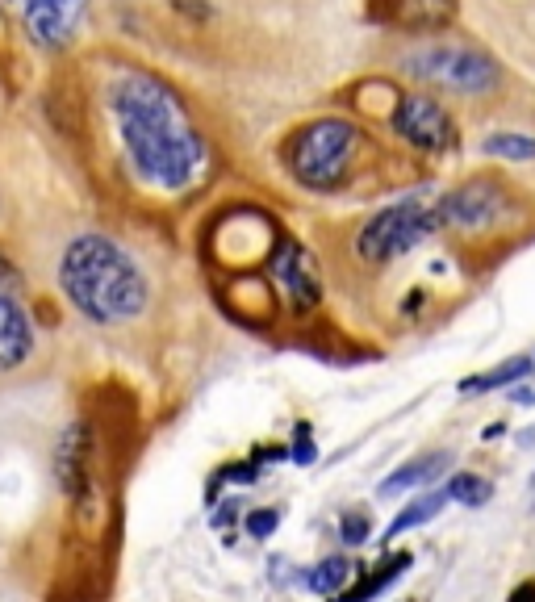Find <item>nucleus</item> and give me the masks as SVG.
I'll list each match as a JSON object with an SVG mask.
<instances>
[{
    "mask_svg": "<svg viewBox=\"0 0 535 602\" xmlns=\"http://www.w3.org/2000/svg\"><path fill=\"white\" fill-rule=\"evenodd\" d=\"M510 602H535V582H527V586H519L515 594H510Z\"/></svg>",
    "mask_w": 535,
    "mask_h": 602,
    "instance_id": "b1692460",
    "label": "nucleus"
},
{
    "mask_svg": "<svg viewBox=\"0 0 535 602\" xmlns=\"http://www.w3.org/2000/svg\"><path fill=\"white\" fill-rule=\"evenodd\" d=\"M406 565H410V557L402 552V557H393L389 565H381V569L372 573V577H364V582H360L356 590H347V594H343V602H372V598H377V594H381V590H385V586H389L393 577H398Z\"/></svg>",
    "mask_w": 535,
    "mask_h": 602,
    "instance_id": "a211bd4d",
    "label": "nucleus"
},
{
    "mask_svg": "<svg viewBox=\"0 0 535 602\" xmlns=\"http://www.w3.org/2000/svg\"><path fill=\"white\" fill-rule=\"evenodd\" d=\"M402 72L452 97H485L502 84L498 63L469 42H423L402 59Z\"/></svg>",
    "mask_w": 535,
    "mask_h": 602,
    "instance_id": "20e7f679",
    "label": "nucleus"
},
{
    "mask_svg": "<svg viewBox=\"0 0 535 602\" xmlns=\"http://www.w3.org/2000/svg\"><path fill=\"white\" fill-rule=\"evenodd\" d=\"M481 151L494 155V159H515V164H519V159H535V138L506 130V134H490V138H485Z\"/></svg>",
    "mask_w": 535,
    "mask_h": 602,
    "instance_id": "f3484780",
    "label": "nucleus"
},
{
    "mask_svg": "<svg viewBox=\"0 0 535 602\" xmlns=\"http://www.w3.org/2000/svg\"><path fill=\"white\" fill-rule=\"evenodd\" d=\"M272 281L281 285V293L293 301V310H314L322 301V276L318 264L306 247L297 243H281L272 256Z\"/></svg>",
    "mask_w": 535,
    "mask_h": 602,
    "instance_id": "9d476101",
    "label": "nucleus"
},
{
    "mask_svg": "<svg viewBox=\"0 0 535 602\" xmlns=\"http://www.w3.org/2000/svg\"><path fill=\"white\" fill-rule=\"evenodd\" d=\"M84 465H88V435H84V427H72L59 444V481L72 498H84V485H88Z\"/></svg>",
    "mask_w": 535,
    "mask_h": 602,
    "instance_id": "f8f14e48",
    "label": "nucleus"
},
{
    "mask_svg": "<svg viewBox=\"0 0 535 602\" xmlns=\"http://www.w3.org/2000/svg\"><path fill=\"white\" fill-rule=\"evenodd\" d=\"M393 134H402L414 151H452L456 147V122L448 118V109L435 97H402L398 109H393Z\"/></svg>",
    "mask_w": 535,
    "mask_h": 602,
    "instance_id": "0eeeda50",
    "label": "nucleus"
},
{
    "mask_svg": "<svg viewBox=\"0 0 535 602\" xmlns=\"http://www.w3.org/2000/svg\"><path fill=\"white\" fill-rule=\"evenodd\" d=\"M59 285L67 301L88 322H101V327L138 318L151 297L143 268L105 235H80L67 243L59 260Z\"/></svg>",
    "mask_w": 535,
    "mask_h": 602,
    "instance_id": "f03ea898",
    "label": "nucleus"
},
{
    "mask_svg": "<svg viewBox=\"0 0 535 602\" xmlns=\"http://www.w3.org/2000/svg\"><path fill=\"white\" fill-rule=\"evenodd\" d=\"M347 577H352V565H347L343 557H331V561H322L314 573H306V586L314 594H335L347 586Z\"/></svg>",
    "mask_w": 535,
    "mask_h": 602,
    "instance_id": "6ab92c4d",
    "label": "nucleus"
},
{
    "mask_svg": "<svg viewBox=\"0 0 535 602\" xmlns=\"http://www.w3.org/2000/svg\"><path fill=\"white\" fill-rule=\"evenodd\" d=\"M314 439H310V427H297L293 431V460L297 465H314Z\"/></svg>",
    "mask_w": 535,
    "mask_h": 602,
    "instance_id": "4be33fe9",
    "label": "nucleus"
},
{
    "mask_svg": "<svg viewBox=\"0 0 535 602\" xmlns=\"http://www.w3.org/2000/svg\"><path fill=\"white\" fill-rule=\"evenodd\" d=\"M523 377H531V356H510V360H502L494 373H481V377H469L460 389L464 393H490V389H502V385H515V381H523Z\"/></svg>",
    "mask_w": 535,
    "mask_h": 602,
    "instance_id": "4468645a",
    "label": "nucleus"
},
{
    "mask_svg": "<svg viewBox=\"0 0 535 602\" xmlns=\"http://www.w3.org/2000/svg\"><path fill=\"white\" fill-rule=\"evenodd\" d=\"M339 536H343L347 544H364V540L372 536V519H368L364 511H347V515L339 519Z\"/></svg>",
    "mask_w": 535,
    "mask_h": 602,
    "instance_id": "aec40b11",
    "label": "nucleus"
},
{
    "mask_svg": "<svg viewBox=\"0 0 535 602\" xmlns=\"http://www.w3.org/2000/svg\"><path fill=\"white\" fill-rule=\"evenodd\" d=\"M448 465H452V456H448V452L418 456V460H410L406 469H398L393 477L381 481V498H393V494H402V490H414V485H427V481H435L439 473H444Z\"/></svg>",
    "mask_w": 535,
    "mask_h": 602,
    "instance_id": "ddd939ff",
    "label": "nucleus"
},
{
    "mask_svg": "<svg viewBox=\"0 0 535 602\" xmlns=\"http://www.w3.org/2000/svg\"><path fill=\"white\" fill-rule=\"evenodd\" d=\"M276 523H281V515H276V511H251L247 515V536L251 540H268L272 531H276Z\"/></svg>",
    "mask_w": 535,
    "mask_h": 602,
    "instance_id": "412c9836",
    "label": "nucleus"
},
{
    "mask_svg": "<svg viewBox=\"0 0 535 602\" xmlns=\"http://www.w3.org/2000/svg\"><path fill=\"white\" fill-rule=\"evenodd\" d=\"M444 494L460 506H485L494 498V485L485 481V477H473V473H456L448 485H444Z\"/></svg>",
    "mask_w": 535,
    "mask_h": 602,
    "instance_id": "dca6fc26",
    "label": "nucleus"
},
{
    "mask_svg": "<svg viewBox=\"0 0 535 602\" xmlns=\"http://www.w3.org/2000/svg\"><path fill=\"white\" fill-rule=\"evenodd\" d=\"M444 502H448V494H423V498H414L406 511L393 519L389 527H385V540H393V536H402V531H410V527H423V523H431L439 511H444Z\"/></svg>",
    "mask_w": 535,
    "mask_h": 602,
    "instance_id": "2eb2a0df",
    "label": "nucleus"
},
{
    "mask_svg": "<svg viewBox=\"0 0 535 602\" xmlns=\"http://www.w3.org/2000/svg\"><path fill=\"white\" fill-rule=\"evenodd\" d=\"M0 289H5V293H21V276H17V268L5 256H0Z\"/></svg>",
    "mask_w": 535,
    "mask_h": 602,
    "instance_id": "5701e85b",
    "label": "nucleus"
},
{
    "mask_svg": "<svg viewBox=\"0 0 535 602\" xmlns=\"http://www.w3.org/2000/svg\"><path fill=\"white\" fill-rule=\"evenodd\" d=\"M368 13L377 26L406 30V34H431L456 21V0H368Z\"/></svg>",
    "mask_w": 535,
    "mask_h": 602,
    "instance_id": "1a4fd4ad",
    "label": "nucleus"
},
{
    "mask_svg": "<svg viewBox=\"0 0 535 602\" xmlns=\"http://www.w3.org/2000/svg\"><path fill=\"white\" fill-rule=\"evenodd\" d=\"M34 352V327L21 310V293L0 289V373H13Z\"/></svg>",
    "mask_w": 535,
    "mask_h": 602,
    "instance_id": "9b49d317",
    "label": "nucleus"
},
{
    "mask_svg": "<svg viewBox=\"0 0 535 602\" xmlns=\"http://www.w3.org/2000/svg\"><path fill=\"white\" fill-rule=\"evenodd\" d=\"M510 210H515V197L498 176H473L460 189L439 197V218L452 230H490Z\"/></svg>",
    "mask_w": 535,
    "mask_h": 602,
    "instance_id": "423d86ee",
    "label": "nucleus"
},
{
    "mask_svg": "<svg viewBox=\"0 0 535 602\" xmlns=\"http://www.w3.org/2000/svg\"><path fill=\"white\" fill-rule=\"evenodd\" d=\"M21 30L42 51H59V46L72 42V34L80 30V17L88 9V0H13Z\"/></svg>",
    "mask_w": 535,
    "mask_h": 602,
    "instance_id": "6e6552de",
    "label": "nucleus"
},
{
    "mask_svg": "<svg viewBox=\"0 0 535 602\" xmlns=\"http://www.w3.org/2000/svg\"><path fill=\"white\" fill-rule=\"evenodd\" d=\"M105 105L130 172L159 193H184L205 176L209 151L180 97L143 67H118Z\"/></svg>",
    "mask_w": 535,
    "mask_h": 602,
    "instance_id": "f257e3e1",
    "label": "nucleus"
},
{
    "mask_svg": "<svg viewBox=\"0 0 535 602\" xmlns=\"http://www.w3.org/2000/svg\"><path fill=\"white\" fill-rule=\"evenodd\" d=\"M444 226L439 218V201H418V197H406V201H393L385 205L381 214H372L360 235H356V251L364 264H393L406 251H414L427 235Z\"/></svg>",
    "mask_w": 535,
    "mask_h": 602,
    "instance_id": "39448f33",
    "label": "nucleus"
},
{
    "mask_svg": "<svg viewBox=\"0 0 535 602\" xmlns=\"http://www.w3.org/2000/svg\"><path fill=\"white\" fill-rule=\"evenodd\" d=\"M364 147V134L356 122L347 118H318L310 126H301L289 147H285V164L293 180H301L314 193H331L352 176L356 155Z\"/></svg>",
    "mask_w": 535,
    "mask_h": 602,
    "instance_id": "7ed1b4c3",
    "label": "nucleus"
}]
</instances>
